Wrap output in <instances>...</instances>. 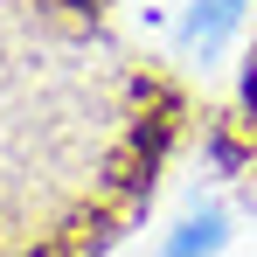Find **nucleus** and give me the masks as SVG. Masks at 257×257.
Returning a JSON list of instances; mask_svg holds the SVG:
<instances>
[{
	"label": "nucleus",
	"instance_id": "nucleus-4",
	"mask_svg": "<svg viewBox=\"0 0 257 257\" xmlns=\"http://www.w3.org/2000/svg\"><path fill=\"white\" fill-rule=\"evenodd\" d=\"M243 90H250V111H257V63H250V84H243Z\"/></svg>",
	"mask_w": 257,
	"mask_h": 257
},
{
	"label": "nucleus",
	"instance_id": "nucleus-5",
	"mask_svg": "<svg viewBox=\"0 0 257 257\" xmlns=\"http://www.w3.org/2000/svg\"><path fill=\"white\" fill-rule=\"evenodd\" d=\"M42 257H70V250H42Z\"/></svg>",
	"mask_w": 257,
	"mask_h": 257
},
{
	"label": "nucleus",
	"instance_id": "nucleus-3",
	"mask_svg": "<svg viewBox=\"0 0 257 257\" xmlns=\"http://www.w3.org/2000/svg\"><path fill=\"white\" fill-rule=\"evenodd\" d=\"M49 21H63V28H84L90 14H97V0H42Z\"/></svg>",
	"mask_w": 257,
	"mask_h": 257
},
{
	"label": "nucleus",
	"instance_id": "nucleus-1",
	"mask_svg": "<svg viewBox=\"0 0 257 257\" xmlns=\"http://www.w3.org/2000/svg\"><path fill=\"white\" fill-rule=\"evenodd\" d=\"M153 153H160V146H153V139H146V125H139L125 146L111 153V195H139V188L153 181Z\"/></svg>",
	"mask_w": 257,
	"mask_h": 257
},
{
	"label": "nucleus",
	"instance_id": "nucleus-2",
	"mask_svg": "<svg viewBox=\"0 0 257 257\" xmlns=\"http://www.w3.org/2000/svg\"><path fill=\"white\" fill-rule=\"evenodd\" d=\"M202 7H209V14H195V21H188V35H195V42H215V35L236 21V7H243V0H202Z\"/></svg>",
	"mask_w": 257,
	"mask_h": 257
}]
</instances>
